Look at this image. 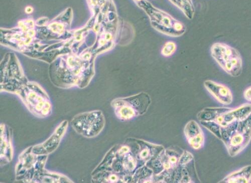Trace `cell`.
Instances as JSON below:
<instances>
[{"label":"cell","mask_w":251,"mask_h":183,"mask_svg":"<svg viewBox=\"0 0 251 183\" xmlns=\"http://www.w3.org/2000/svg\"><path fill=\"white\" fill-rule=\"evenodd\" d=\"M251 182V165L244 166L229 173L219 183H249Z\"/></svg>","instance_id":"cell-17"},{"label":"cell","mask_w":251,"mask_h":183,"mask_svg":"<svg viewBox=\"0 0 251 183\" xmlns=\"http://www.w3.org/2000/svg\"><path fill=\"white\" fill-rule=\"evenodd\" d=\"M151 96L145 92L113 99L111 103L117 117L127 121L141 116L148 112L151 104Z\"/></svg>","instance_id":"cell-6"},{"label":"cell","mask_w":251,"mask_h":183,"mask_svg":"<svg viewBox=\"0 0 251 183\" xmlns=\"http://www.w3.org/2000/svg\"><path fill=\"white\" fill-rule=\"evenodd\" d=\"M34 116L44 118L52 114V106L47 92L38 84L28 82L15 93Z\"/></svg>","instance_id":"cell-3"},{"label":"cell","mask_w":251,"mask_h":183,"mask_svg":"<svg viewBox=\"0 0 251 183\" xmlns=\"http://www.w3.org/2000/svg\"><path fill=\"white\" fill-rule=\"evenodd\" d=\"M184 150L175 146L164 149L146 166L154 172V182H174L176 170Z\"/></svg>","instance_id":"cell-5"},{"label":"cell","mask_w":251,"mask_h":183,"mask_svg":"<svg viewBox=\"0 0 251 183\" xmlns=\"http://www.w3.org/2000/svg\"><path fill=\"white\" fill-rule=\"evenodd\" d=\"M244 97L249 102L251 103V86L247 88L244 92Z\"/></svg>","instance_id":"cell-24"},{"label":"cell","mask_w":251,"mask_h":183,"mask_svg":"<svg viewBox=\"0 0 251 183\" xmlns=\"http://www.w3.org/2000/svg\"><path fill=\"white\" fill-rule=\"evenodd\" d=\"M176 45L173 42H168L165 44L161 50V54L164 57H170L176 51Z\"/></svg>","instance_id":"cell-23"},{"label":"cell","mask_w":251,"mask_h":183,"mask_svg":"<svg viewBox=\"0 0 251 183\" xmlns=\"http://www.w3.org/2000/svg\"><path fill=\"white\" fill-rule=\"evenodd\" d=\"M134 139L138 145L136 157L139 168L146 165L150 160L156 157L165 149L162 145L152 144L141 139Z\"/></svg>","instance_id":"cell-12"},{"label":"cell","mask_w":251,"mask_h":183,"mask_svg":"<svg viewBox=\"0 0 251 183\" xmlns=\"http://www.w3.org/2000/svg\"><path fill=\"white\" fill-rule=\"evenodd\" d=\"M201 126L221 140V126L216 121H200Z\"/></svg>","instance_id":"cell-22"},{"label":"cell","mask_w":251,"mask_h":183,"mask_svg":"<svg viewBox=\"0 0 251 183\" xmlns=\"http://www.w3.org/2000/svg\"><path fill=\"white\" fill-rule=\"evenodd\" d=\"M231 157L244 150L251 141V114L246 119L236 121L221 127V140Z\"/></svg>","instance_id":"cell-2"},{"label":"cell","mask_w":251,"mask_h":183,"mask_svg":"<svg viewBox=\"0 0 251 183\" xmlns=\"http://www.w3.org/2000/svg\"><path fill=\"white\" fill-rule=\"evenodd\" d=\"M69 121L61 122L52 135L43 143L32 146V151L38 155H49L53 153L59 147L69 127Z\"/></svg>","instance_id":"cell-9"},{"label":"cell","mask_w":251,"mask_h":183,"mask_svg":"<svg viewBox=\"0 0 251 183\" xmlns=\"http://www.w3.org/2000/svg\"><path fill=\"white\" fill-rule=\"evenodd\" d=\"M184 134L190 146L194 150L201 149L204 144V135L199 124L194 120L186 124Z\"/></svg>","instance_id":"cell-14"},{"label":"cell","mask_w":251,"mask_h":183,"mask_svg":"<svg viewBox=\"0 0 251 183\" xmlns=\"http://www.w3.org/2000/svg\"><path fill=\"white\" fill-rule=\"evenodd\" d=\"M206 90L213 96L218 102L224 106L231 105L233 101V95L227 86L211 80H206L203 83Z\"/></svg>","instance_id":"cell-13"},{"label":"cell","mask_w":251,"mask_h":183,"mask_svg":"<svg viewBox=\"0 0 251 183\" xmlns=\"http://www.w3.org/2000/svg\"><path fill=\"white\" fill-rule=\"evenodd\" d=\"M0 161L4 166L12 161L14 156L13 130L8 125H0Z\"/></svg>","instance_id":"cell-11"},{"label":"cell","mask_w":251,"mask_h":183,"mask_svg":"<svg viewBox=\"0 0 251 183\" xmlns=\"http://www.w3.org/2000/svg\"><path fill=\"white\" fill-rule=\"evenodd\" d=\"M140 1L141 0H133V1L136 4Z\"/></svg>","instance_id":"cell-25"},{"label":"cell","mask_w":251,"mask_h":183,"mask_svg":"<svg viewBox=\"0 0 251 183\" xmlns=\"http://www.w3.org/2000/svg\"><path fill=\"white\" fill-rule=\"evenodd\" d=\"M133 175L114 171H102L92 175L94 183H132Z\"/></svg>","instance_id":"cell-16"},{"label":"cell","mask_w":251,"mask_h":183,"mask_svg":"<svg viewBox=\"0 0 251 183\" xmlns=\"http://www.w3.org/2000/svg\"><path fill=\"white\" fill-rule=\"evenodd\" d=\"M251 114V104H245L237 108H233L216 120L221 127L233 123L234 121L243 120Z\"/></svg>","instance_id":"cell-15"},{"label":"cell","mask_w":251,"mask_h":183,"mask_svg":"<svg viewBox=\"0 0 251 183\" xmlns=\"http://www.w3.org/2000/svg\"><path fill=\"white\" fill-rule=\"evenodd\" d=\"M71 125L79 135L92 138L99 136L106 125L105 117L100 110L79 113L71 120Z\"/></svg>","instance_id":"cell-8"},{"label":"cell","mask_w":251,"mask_h":183,"mask_svg":"<svg viewBox=\"0 0 251 183\" xmlns=\"http://www.w3.org/2000/svg\"><path fill=\"white\" fill-rule=\"evenodd\" d=\"M196 172L194 156L190 152L184 150L176 170L174 183H195L191 172Z\"/></svg>","instance_id":"cell-10"},{"label":"cell","mask_w":251,"mask_h":183,"mask_svg":"<svg viewBox=\"0 0 251 183\" xmlns=\"http://www.w3.org/2000/svg\"><path fill=\"white\" fill-rule=\"evenodd\" d=\"M178 8L184 15L190 20H192L195 14L196 9L192 0H169Z\"/></svg>","instance_id":"cell-21"},{"label":"cell","mask_w":251,"mask_h":183,"mask_svg":"<svg viewBox=\"0 0 251 183\" xmlns=\"http://www.w3.org/2000/svg\"><path fill=\"white\" fill-rule=\"evenodd\" d=\"M136 5L148 15L151 26L158 32L171 37L183 35L186 27L170 14L155 7L148 0H141Z\"/></svg>","instance_id":"cell-4"},{"label":"cell","mask_w":251,"mask_h":183,"mask_svg":"<svg viewBox=\"0 0 251 183\" xmlns=\"http://www.w3.org/2000/svg\"><path fill=\"white\" fill-rule=\"evenodd\" d=\"M32 146L20 154L15 166V180L27 183H43L48 170L45 168L49 155H38Z\"/></svg>","instance_id":"cell-1"},{"label":"cell","mask_w":251,"mask_h":183,"mask_svg":"<svg viewBox=\"0 0 251 183\" xmlns=\"http://www.w3.org/2000/svg\"><path fill=\"white\" fill-rule=\"evenodd\" d=\"M232 109L226 107L206 108L198 113L197 117L200 121H216L219 117Z\"/></svg>","instance_id":"cell-19"},{"label":"cell","mask_w":251,"mask_h":183,"mask_svg":"<svg viewBox=\"0 0 251 183\" xmlns=\"http://www.w3.org/2000/svg\"><path fill=\"white\" fill-rule=\"evenodd\" d=\"M211 54L218 65L228 75L237 77L241 74L243 59L236 48L223 43H216L211 47Z\"/></svg>","instance_id":"cell-7"},{"label":"cell","mask_w":251,"mask_h":183,"mask_svg":"<svg viewBox=\"0 0 251 183\" xmlns=\"http://www.w3.org/2000/svg\"><path fill=\"white\" fill-rule=\"evenodd\" d=\"M135 30L133 26L126 22L120 20L117 36V42L120 45L126 46L129 45L135 37Z\"/></svg>","instance_id":"cell-18"},{"label":"cell","mask_w":251,"mask_h":183,"mask_svg":"<svg viewBox=\"0 0 251 183\" xmlns=\"http://www.w3.org/2000/svg\"><path fill=\"white\" fill-rule=\"evenodd\" d=\"M154 172L146 165L137 169L133 175L132 183L154 182Z\"/></svg>","instance_id":"cell-20"}]
</instances>
